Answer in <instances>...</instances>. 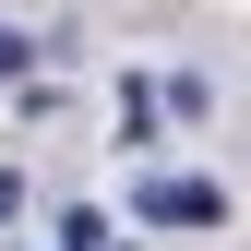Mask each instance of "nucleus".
I'll use <instances>...</instances> for the list:
<instances>
[{
    "instance_id": "f257e3e1",
    "label": "nucleus",
    "mask_w": 251,
    "mask_h": 251,
    "mask_svg": "<svg viewBox=\"0 0 251 251\" xmlns=\"http://www.w3.org/2000/svg\"><path fill=\"white\" fill-rule=\"evenodd\" d=\"M215 215L227 203H215L203 179H144V227H215Z\"/></svg>"
},
{
    "instance_id": "f03ea898",
    "label": "nucleus",
    "mask_w": 251,
    "mask_h": 251,
    "mask_svg": "<svg viewBox=\"0 0 251 251\" xmlns=\"http://www.w3.org/2000/svg\"><path fill=\"white\" fill-rule=\"evenodd\" d=\"M12 72H36V36H24V24H0V84Z\"/></svg>"
},
{
    "instance_id": "7ed1b4c3",
    "label": "nucleus",
    "mask_w": 251,
    "mask_h": 251,
    "mask_svg": "<svg viewBox=\"0 0 251 251\" xmlns=\"http://www.w3.org/2000/svg\"><path fill=\"white\" fill-rule=\"evenodd\" d=\"M60 239H72V251H108V215H60Z\"/></svg>"
}]
</instances>
